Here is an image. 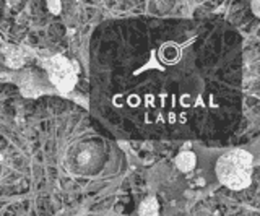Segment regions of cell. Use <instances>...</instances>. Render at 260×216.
<instances>
[{
    "label": "cell",
    "mask_w": 260,
    "mask_h": 216,
    "mask_svg": "<svg viewBox=\"0 0 260 216\" xmlns=\"http://www.w3.org/2000/svg\"><path fill=\"white\" fill-rule=\"evenodd\" d=\"M90 81L95 114L114 132L220 138L241 116V38L207 20H114L93 38Z\"/></svg>",
    "instance_id": "cell-1"
},
{
    "label": "cell",
    "mask_w": 260,
    "mask_h": 216,
    "mask_svg": "<svg viewBox=\"0 0 260 216\" xmlns=\"http://www.w3.org/2000/svg\"><path fill=\"white\" fill-rule=\"evenodd\" d=\"M218 179L233 190L249 187L252 181V156L244 150L230 151L218 159Z\"/></svg>",
    "instance_id": "cell-2"
},
{
    "label": "cell",
    "mask_w": 260,
    "mask_h": 216,
    "mask_svg": "<svg viewBox=\"0 0 260 216\" xmlns=\"http://www.w3.org/2000/svg\"><path fill=\"white\" fill-rule=\"evenodd\" d=\"M46 69L49 72V76L57 88L60 91H70L77 83V73L74 67L65 57H52L46 62Z\"/></svg>",
    "instance_id": "cell-3"
},
{
    "label": "cell",
    "mask_w": 260,
    "mask_h": 216,
    "mask_svg": "<svg viewBox=\"0 0 260 216\" xmlns=\"http://www.w3.org/2000/svg\"><path fill=\"white\" fill-rule=\"evenodd\" d=\"M176 164H178V168L181 171H190V169H194L195 166V154H192L189 151L179 154L178 158H176Z\"/></svg>",
    "instance_id": "cell-4"
},
{
    "label": "cell",
    "mask_w": 260,
    "mask_h": 216,
    "mask_svg": "<svg viewBox=\"0 0 260 216\" xmlns=\"http://www.w3.org/2000/svg\"><path fill=\"white\" fill-rule=\"evenodd\" d=\"M140 215L142 216H156L158 215V202L155 198H148L145 200L140 207Z\"/></svg>",
    "instance_id": "cell-5"
},
{
    "label": "cell",
    "mask_w": 260,
    "mask_h": 216,
    "mask_svg": "<svg viewBox=\"0 0 260 216\" xmlns=\"http://www.w3.org/2000/svg\"><path fill=\"white\" fill-rule=\"evenodd\" d=\"M7 64L10 67H20L23 64V59H22V55L18 54V50L17 49H13L12 52H8L7 54Z\"/></svg>",
    "instance_id": "cell-6"
},
{
    "label": "cell",
    "mask_w": 260,
    "mask_h": 216,
    "mask_svg": "<svg viewBox=\"0 0 260 216\" xmlns=\"http://www.w3.org/2000/svg\"><path fill=\"white\" fill-rule=\"evenodd\" d=\"M49 7H51V10H54V13H59L60 3H59V2H51V3H49Z\"/></svg>",
    "instance_id": "cell-7"
},
{
    "label": "cell",
    "mask_w": 260,
    "mask_h": 216,
    "mask_svg": "<svg viewBox=\"0 0 260 216\" xmlns=\"http://www.w3.org/2000/svg\"><path fill=\"white\" fill-rule=\"evenodd\" d=\"M252 5H254V12H256V15H259V8H257V5H259V2H254Z\"/></svg>",
    "instance_id": "cell-8"
}]
</instances>
